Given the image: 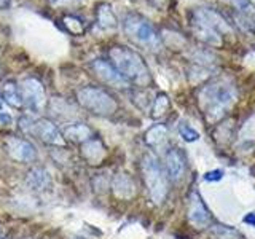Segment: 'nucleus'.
Returning a JSON list of instances; mask_svg holds the SVG:
<instances>
[{
  "instance_id": "f257e3e1",
  "label": "nucleus",
  "mask_w": 255,
  "mask_h": 239,
  "mask_svg": "<svg viewBox=\"0 0 255 239\" xmlns=\"http://www.w3.org/2000/svg\"><path fill=\"white\" fill-rule=\"evenodd\" d=\"M238 101V90L228 80L206 83L198 93V104L209 121H219Z\"/></svg>"
},
{
  "instance_id": "f03ea898",
  "label": "nucleus",
  "mask_w": 255,
  "mask_h": 239,
  "mask_svg": "<svg viewBox=\"0 0 255 239\" xmlns=\"http://www.w3.org/2000/svg\"><path fill=\"white\" fill-rule=\"evenodd\" d=\"M109 59L129 85L145 88L151 83L150 69L137 51L128 46H112L109 50Z\"/></svg>"
},
{
  "instance_id": "7ed1b4c3",
  "label": "nucleus",
  "mask_w": 255,
  "mask_h": 239,
  "mask_svg": "<svg viewBox=\"0 0 255 239\" xmlns=\"http://www.w3.org/2000/svg\"><path fill=\"white\" fill-rule=\"evenodd\" d=\"M140 167L150 199L156 206L163 204L164 199L167 198V193H169V179H167L163 164L159 163V159L155 155L147 153L142 158Z\"/></svg>"
},
{
  "instance_id": "20e7f679",
  "label": "nucleus",
  "mask_w": 255,
  "mask_h": 239,
  "mask_svg": "<svg viewBox=\"0 0 255 239\" xmlns=\"http://www.w3.org/2000/svg\"><path fill=\"white\" fill-rule=\"evenodd\" d=\"M123 30L128 38L132 40L134 43L147 48V50L156 51L163 45L161 35L156 32L153 24H151L145 16H142L139 13H129L125 16Z\"/></svg>"
},
{
  "instance_id": "39448f33",
  "label": "nucleus",
  "mask_w": 255,
  "mask_h": 239,
  "mask_svg": "<svg viewBox=\"0 0 255 239\" xmlns=\"http://www.w3.org/2000/svg\"><path fill=\"white\" fill-rule=\"evenodd\" d=\"M82 109L98 117H110L118 110V102L109 91L99 86H85L77 93Z\"/></svg>"
},
{
  "instance_id": "423d86ee",
  "label": "nucleus",
  "mask_w": 255,
  "mask_h": 239,
  "mask_svg": "<svg viewBox=\"0 0 255 239\" xmlns=\"http://www.w3.org/2000/svg\"><path fill=\"white\" fill-rule=\"evenodd\" d=\"M19 127L24 134L30 135V137H37L43 143H48V145H54V147L66 145V139H64L62 131L46 118L22 117L19 118Z\"/></svg>"
},
{
  "instance_id": "0eeeda50",
  "label": "nucleus",
  "mask_w": 255,
  "mask_h": 239,
  "mask_svg": "<svg viewBox=\"0 0 255 239\" xmlns=\"http://www.w3.org/2000/svg\"><path fill=\"white\" fill-rule=\"evenodd\" d=\"M190 24H195V26L209 29L214 32H219L220 35H231V24L228 18H225L220 11L214 10L209 6H198L193 8L188 14Z\"/></svg>"
},
{
  "instance_id": "6e6552de",
  "label": "nucleus",
  "mask_w": 255,
  "mask_h": 239,
  "mask_svg": "<svg viewBox=\"0 0 255 239\" xmlns=\"http://www.w3.org/2000/svg\"><path fill=\"white\" fill-rule=\"evenodd\" d=\"M18 86L22 99V107H26L34 115L43 114L46 109V94L42 82L35 77H27L22 78Z\"/></svg>"
},
{
  "instance_id": "1a4fd4ad",
  "label": "nucleus",
  "mask_w": 255,
  "mask_h": 239,
  "mask_svg": "<svg viewBox=\"0 0 255 239\" xmlns=\"http://www.w3.org/2000/svg\"><path fill=\"white\" fill-rule=\"evenodd\" d=\"M187 219L191 223V227L196 230H206L211 228L214 223V217L209 211V207L203 201L201 195L198 190H191L188 195V203H187Z\"/></svg>"
},
{
  "instance_id": "9d476101",
  "label": "nucleus",
  "mask_w": 255,
  "mask_h": 239,
  "mask_svg": "<svg viewBox=\"0 0 255 239\" xmlns=\"http://www.w3.org/2000/svg\"><path fill=\"white\" fill-rule=\"evenodd\" d=\"M163 167H164V171L167 174V179H169V182L177 183V182H180L183 177H185L187 156L182 151V148L171 147L169 150H166Z\"/></svg>"
},
{
  "instance_id": "9b49d317",
  "label": "nucleus",
  "mask_w": 255,
  "mask_h": 239,
  "mask_svg": "<svg viewBox=\"0 0 255 239\" xmlns=\"http://www.w3.org/2000/svg\"><path fill=\"white\" fill-rule=\"evenodd\" d=\"M5 150L10 158L19 163H32L37 159V150L29 140L16 135H8L5 139Z\"/></svg>"
},
{
  "instance_id": "f8f14e48",
  "label": "nucleus",
  "mask_w": 255,
  "mask_h": 239,
  "mask_svg": "<svg viewBox=\"0 0 255 239\" xmlns=\"http://www.w3.org/2000/svg\"><path fill=\"white\" fill-rule=\"evenodd\" d=\"M91 69L94 72V75L98 77L102 83H106L107 86L118 88V90L129 86V83L120 75V72L112 66V62L107 59H94L91 62Z\"/></svg>"
},
{
  "instance_id": "ddd939ff",
  "label": "nucleus",
  "mask_w": 255,
  "mask_h": 239,
  "mask_svg": "<svg viewBox=\"0 0 255 239\" xmlns=\"http://www.w3.org/2000/svg\"><path fill=\"white\" fill-rule=\"evenodd\" d=\"M96 24L102 32H115L118 29V18L107 2H99L96 5Z\"/></svg>"
},
{
  "instance_id": "4468645a",
  "label": "nucleus",
  "mask_w": 255,
  "mask_h": 239,
  "mask_svg": "<svg viewBox=\"0 0 255 239\" xmlns=\"http://www.w3.org/2000/svg\"><path fill=\"white\" fill-rule=\"evenodd\" d=\"M112 191L120 199H131L135 196V183L128 174H117L110 182Z\"/></svg>"
},
{
  "instance_id": "2eb2a0df",
  "label": "nucleus",
  "mask_w": 255,
  "mask_h": 239,
  "mask_svg": "<svg viewBox=\"0 0 255 239\" xmlns=\"http://www.w3.org/2000/svg\"><path fill=\"white\" fill-rule=\"evenodd\" d=\"M62 135L66 140H70L74 143H85L93 137V129L83 121H74L64 127Z\"/></svg>"
},
{
  "instance_id": "dca6fc26",
  "label": "nucleus",
  "mask_w": 255,
  "mask_h": 239,
  "mask_svg": "<svg viewBox=\"0 0 255 239\" xmlns=\"http://www.w3.org/2000/svg\"><path fill=\"white\" fill-rule=\"evenodd\" d=\"M82 153L90 164H98L106 156V147H104V143L99 139L91 137L90 140L82 143Z\"/></svg>"
},
{
  "instance_id": "f3484780",
  "label": "nucleus",
  "mask_w": 255,
  "mask_h": 239,
  "mask_svg": "<svg viewBox=\"0 0 255 239\" xmlns=\"http://www.w3.org/2000/svg\"><path fill=\"white\" fill-rule=\"evenodd\" d=\"M26 185L34 190V191H43L48 187L51 185V177H50V172L43 167H34L30 169L27 177H26Z\"/></svg>"
},
{
  "instance_id": "a211bd4d",
  "label": "nucleus",
  "mask_w": 255,
  "mask_h": 239,
  "mask_svg": "<svg viewBox=\"0 0 255 239\" xmlns=\"http://www.w3.org/2000/svg\"><path fill=\"white\" fill-rule=\"evenodd\" d=\"M0 98L3 99L5 104L11 106L13 109H21L22 107V99L19 93V86L13 80H6L0 86Z\"/></svg>"
},
{
  "instance_id": "6ab92c4d",
  "label": "nucleus",
  "mask_w": 255,
  "mask_h": 239,
  "mask_svg": "<svg viewBox=\"0 0 255 239\" xmlns=\"http://www.w3.org/2000/svg\"><path fill=\"white\" fill-rule=\"evenodd\" d=\"M48 110H50V114L58 117L61 120H66V118H72L74 117V106H72L70 102H67L64 98H53L48 104Z\"/></svg>"
},
{
  "instance_id": "aec40b11",
  "label": "nucleus",
  "mask_w": 255,
  "mask_h": 239,
  "mask_svg": "<svg viewBox=\"0 0 255 239\" xmlns=\"http://www.w3.org/2000/svg\"><path fill=\"white\" fill-rule=\"evenodd\" d=\"M167 137V127L166 124L163 123H158V124H153L151 127H148V131L145 132V142L147 145L150 147H159L161 143H164Z\"/></svg>"
},
{
  "instance_id": "412c9836",
  "label": "nucleus",
  "mask_w": 255,
  "mask_h": 239,
  "mask_svg": "<svg viewBox=\"0 0 255 239\" xmlns=\"http://www.w3.org/2000/svg\"><path fill=\"white\" fill-rule=\"evenodd\" d=\"M171 107V99H169V96H167L166 93H159L156 98L153 99V104H151V118H161L163 115L167 114V110H169Z\"/></svg>"
},
{
  "instance_id": "4be33fe9",
  "label": "nucleus",
  "mask_w": 255,
  "mask_h": 239,
  "mask_svg": "<svg viewBox=\"0 0 255 239\" xmlns=\"http://www.w3.org/2000/svg\"><path fill=\"white\" fill-rule=\"evenodd\" d=\"M211 235L214 239H244L238 230L227 225H212Z\"/></svg>"
},
{
  "instance_id": "5701e85b",
  "label": "nucleus",
  "mask_w": 255,
  "mask_h": 239,
  "mask_svg": "<svg viewBox=\"0 0 255 239\" xmlns=\"http://www.w3.org/2000/svg\"><path fill=\"white\" fill-rule=\"evenodd\" d=\"M62 24L66 26V29L70 32V34H74V35H80V34H83V32H85L83 22H82V19H78L77 16L66 14L62 18Z\"/></svg>"
},
{
  "instance_id": "b1692460",
  "label": "nucleus",
  "mask_w": 255,
  "mask_h": 239,
  "mask_svg": "<svg viewBox=\"0 0 255 239\" xmlns=\"http://www.w3.org/2000/svg\"><path fill=\"white\" fill-rule=\"evenodd\" d=\"M179 134L185 142H196L199 139V132L195 129L193 126L185 123V121H182L179 124Z\"/></svg>"
},
{
  "instance_id": "393cba45",
  "label": "nucleus",
  "mask_w": 255,
  "mask_h": 239,
  "mask_svg": "<svg viewBox=\"0 0 255 239\" xmlns=\"http://www.w3.org/2000/svg\"><path fill=\"white\" fill-rule=\"evenodd\" d=\"M80 0H48V5L53 8H70L78 5Z\"/></svg>"
},
{
  "instance_id": "a878e982",
  "label": "nucleus",
  "mask_w": 255,
  "mask_h": 239,
  "mask_svg": "<svg viewBox=\"0 0 255 239\" xmlns=\"http://www.w3.org/2000/svg\"><path fill=\"white\" fill-rule=\"evenodd\" d=\"M223 174H225V172H223L222 169L211 171V172L204 174V180H207V182H217V180H220L223 177Z\"/></svg>"
},
{
  "instance_id": "bb28decb",
  "label": "nucleus",
  "mask_w": 255,
  "mask_h": 239,
  "mask_svg": "<svg viewBox=\"0 0 255 239\" xmlns=\"http://www.w3.org/2000/svg\"><path fill=\"white\" fill-rule=\"evenodd\" d=\"M148 2L151 3V6H155L156 10L164 11V10H167V8H169L171 0H148Z\"/></svg>"
},
{
  "instance_id": "cd10ccee",
  "label": "nucleus",
  "mask_w": 255,
  "mask_h": 239,
  "mask_svg": "<svg viewBox=\"0 0 255 239\" xmlns=\"http://www.w3.org/2000/svg\"><path fill=\"white\" fill-rule=\"evenodd\" d=\"M11 121H13V118H11V115L8 114V112H0V123L2 124H11Z\"/></svg>"
},
{
  "instance_id": "c85d7f7f",
  "label": "nucleus",
  "mask_w": 255,
  "mask_h": 239,
  "mask_svg": "<svg viewBox=\"0 0 255 239\" xmlns=\"http://www.w3.org/2000/svg\"><path fill=\"white\" fill-rule=\"evenodd\" d=\"M11 6V0H0V11H5Z\"/></svg>"
},
{
  "instance_id": "c756f323",
  "label": "nucleus",
  "mask_w": 255,
  "mask_h": 239,
  "mask_svg": "<svg viewBox=\"0 0 255 239\" xmlns=\"http://www.w3.org/2000/svg\"><path fill=\"white\" fill-rule=\"evenodd\" d=\"M3 110V107H2V104H0V112H2Z\"/></svg>"
},
{
  "instance_id": "7c9ffc66",
  "label": "nucleus",
  "mask_w": 255,
  "mask_h": 239,
  "mask_svg": "<svg viewBox=\"0 0 255 239\" xmlns=\"http://www.w3.org/2000/svg\"><path fill=\"white\" fill-rule=\"evenodd\" d=\"M0 236H2V230H0Z\"/></svg>"
},
{
  "instance_id": "2f4dec72",
  "label": "nucleus",
  "mask_w": 255,
  "mask_h": 239,
  "mask_svg": "<svg viewBox=\"0 0 255 239\" xmlns=\"http://www.w3.org/2000/svg\"><path fill=\"white\" fill-rule=\"evenodd\" d=\"M0 239H3V238H2V236H0Z\"/></svg>"
}]
</instances>
